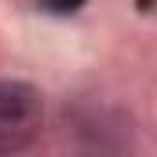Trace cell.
Returning <instances> with one entry per match:
<instances>
[{"label":"cell","instance_id":"cell-1","mask_svg":"<svg viewBox=\"0 0 157 157\" xmlns=\"http://www.w3.org/2000/svg\"><path fill=\"white\" fill-rule=\"evenodd\" d=\"M44 128L40 91L26 80H0V154H22Z\"/></svg>","mask_w":157,"mask_h":157}]
</instances>
